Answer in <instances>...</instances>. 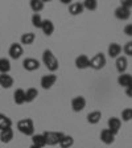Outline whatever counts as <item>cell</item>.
<instances>
[{
	"label": "cell",
	"instance_id": "obj_30",
	"mask_svg": "<svg viewBox=\"0 0 132 148\" xmlns=\"http://www.w3.org/2000/svg\"><path fill=\"white\" fill-rule=\"evenodd\" d=\"M122 119H123V122L132 120V108H124L122 111Z\"/></svg>",
	"mask_w": 132,
	"mask_h": 148
},
{
	"label": "cell",
	"instance_id": "obj_10",
	"mask_svg": "<svg viewBox=\"0 0 132 148\" xmlns=\"http://www.w3.org/2000/svg\"><path fill=\"white\" fill-rule=\"evenodd\" d=\"M116 70L119 71L120 74H124L127 70V68H128V61H127V57H124V56H119L116 58Z\"/></svg>",
	"mask_w": 132,
	"mask_h": 148
},
{
	"label": "cell",
	"instance_id": "obj_27",
	"mask_svg": "<svg viewBox=\"0 0 132 148\" xmlns=\"http://www.w3.org/2000/svg\"><path fill=\"white\" fill-rule=\"evenodd\" d=\"M73 144H74V139L70 135H65L61 139V142H60V147L61 148H70Z\"/></svg>",
	"mask_w": 132,
	"mask_h": 148
},
{
	"label": "cell",
	"instance_id": "obj_1",
	"mask_svg": "<svg viewBox=\"0 0 132 148\" xmlns=\"http://www.w3.org/2000/svg\"><path fill=\"white\" fill-rule=\"evenodd\" d=\"M42 61H44V65H45L46 68H48V70H50V71L58 70V68H60V62H58V60L55 58V56L53 54L52 50H49V49L44 50Z\"/></svg>",
	"mask_w": 132,
	"mask_h": 148
},
{
	"label": "cell",
	"instance_id": "obj_17",
	"mask_svg": "<svg viewBox=\"0 0 132 148\" xmlns=\"http://www.w3.org/2000/svg\"><path fill=\"white\" fill-rule=\"evenodd\" d=\"M0 86L4 89H9L13 86V78L8 74H0Z\"/></svg>",
	"mask_w": 132,
	"mask_h": 148
},
{
	"label": "cell",
	"instance_id": "obj_8",
	"mask_svg": "<svg viewBox=\"0 0 132 148\" xmlns=\"http://www.w3.org/2000/svg\"><path fill=\"white\" fill-rule=\"evenodd\" d=\"M8 54H9V57H11V58H13V60L20 58V57L23 56V46L20 45V44H17V42L12 44V45L9 46Z\"/></svg>",
	"mask_w": 132,
	"mask_h": 148
},
{
	"label": "cell",
	"instance_id": "obj_34",
	"mask_svg": "<svg viewBox=\"0 0 132 148\" xmlns=\"http://www.w3.org/2000/svg\"><path fill=\"white\" fill-rule=\"evenodd\" d=\"M124 33H126L127 36L132 37V24H127L126 27H124Z\"/></svg>",
	"mask_w": 132,
	"mask_h": 148
},
{
	"label": "cell",
	"instance_id": "obj_21",
	"mask_svg": "<svg viewBox=\"0 0 132 148\" xmlns=\"http://www.w3.org/2000/svg\"><path fill=\"white\" fill-rule=\"evenodd\" d=\"M37 97H38V91H37L34 87H29V89L25 91V102H27V103L33 102Z\"/></svg>",
	"mask_w": 132,
	"mask_h": 148
},
{
	"label": "cell",
	"instance_id": "obj_26",
	"mask_svg": "<svg viewBox=\"0 0 132 148\" xmlns=\"http://www.w3.org/2000/svg\"><path fill=\"white\" fill-rule=\"evenodd\" d=\"M11 70V62L7 58H0V74H8Z\"/></svg>",
	"mask_w": 132,
	"mask_h": 148
},
{
	"label": "cell",
	"instance_id": "obj_36",
	"mask_svg": "<svg viewBox=\"0 0 132 148\" xmlns=\"http://www.w3.org/2000/svg\"><path fill=\"white\" fill-rule=\"evenodd\" d=\"M61 1H62L64 4H69V3H70V0H61Z\"/></svg>",
	"mask_w": 132,
	"mask_h": 148
},
{
	"label": "cell",
	"instance_id": "obj_18",
	"mask_svg": "<svg viewBox=\"0 0 132 148\" xmlns=\"http://www.w3.org/2000/svg\"><path fill=\"white\" fill-rule=\"evenodd\" d=\"M41 29H42V32L46 36H52L53 32H54V24H53L50 20H42Z\"/></svg>",
	"mask_w": 132,
	"mask_h": 148
},
{
	"label": "cell",
	"instance_id": "obj_14",
	"mask_svg": "<svg viewBox=\"0 0 132 148\" xmlns=\"http://www.w3.org/2000/svg\"><path fill=\"white\" fill-rule=\"evenodd\" d=\"M118 83H119L122 87L131 86V85H132V74H128V73L120 74L119 78H118Z\"/></svg>",
	"mask_w": 132,
	"mask_h": 148
},
{
	"label": "cell",
	"instance_id": "obj_37",
	"mask_svg": "<svg viewBox=\"0 0 132 148\" xmlns=\"http://www.w3.org/2000/svg\"><path fill=\"white\" fill-rule=\"evenodd\" d=\"M31 148H40V147H37V145H33V144H32V145H31Z\"/></svg>",
	"mask_w": 132,
	"mask_h": 148
},
{
	"label": "cell",
	"instance_id": "obj_13",
	"mask_svg": "<svg viewBox=\"0 0 132 148\" xmlns=\"http://www.w3.org/2000/svg\"><path fill=\"white\" fill-rule=\"evenodd\" d=\"M101 140L105 143V144L110 145V144H112V143L115 142V135L114 134H111L110 131L106 128V130H103V131L101 132Z\"/></svg>",
	"mask_w": 132,
	"mask_h": 148
},
{
	"label": "cell",
	"instance_id": "obj_2",
	"mask_svg": "<svg viewBox=\"0 0 132 148\" xmlns=\"http://www.w3.org/2000/svg\"><path fill=\"white\" fill-rule=\"evenodd\" d=\"M17 130L21 134L27 136H33L34 135V124L33 120L29 119V118H25V119H21L17 122Z\"/></svg>",
	"mask_w": 132,
	"mask_h": 148
},
{
	"label": "cell",
	"instance_id": "obj_12",
	"mask_svg": "<svg viewBox=\"0 0 132 148\" xmlns=\"http://www.w3.org/2000/svg\"><path fill=\"white\" fill-rule=\"evenodd\" d=\"M129 16H131V11L123 8L122 5H119L115 9V17H116L118 20H128Z\"/></svg>",
	"mask_w": 132,
	"mask_h": 148
},
{
	"label": "cell",
	"instance_id": "obj_15",
	"mask_svg": "<svg viewBox=\"0 0 132 148\" xmlns=\"http://www.w3.org/2000/svg\"><path fill=\"white\" fill-rule=\"evenodd\" d=\"M12 139H13L12 128H4L0 131V140H1V143H9Z\"/></svg>",
	"mask_w": 132,
	"mask_h": 148
},
{
	"label": "cell",
	"instance_id": "obj_24",
	"mask_svg": "<svg viewBox=\"0 0 132 148\" xmlns=\"http://www.w3.org/2000/svg\"><path fill=\"white\" fill-rule=\"evenodd\" d=\"M21 44H24V45H31V44H33V41L36 40V34L32 33V32H28V33H24L21 36Z\"/></svg>",
	"mask_w": 132,
	"mask_h": 148
},
{
	"label": "cell",
	"instance_id": "obj_25",
	"mask_svg": "<svg viewBox=\"0 0 132 148\" xmlns=\"http://www.w3.org/2000/svg\"><path fill=\"white\" fill-rule=\"evenodd\" d=\"M11 127H12V120L7 115L0 114V131L4 128H11Z\"/></svg>",
	"mask_w": 132,
	"mask_h": 148
},
{
	"label": "cell",
	"instance_id": "obj_20",
	"mask_svg": "<svg viewBox=\"0 0 132 148\" xmlns=\"http://www.w3.org/2000/svg\"><path fill=\"white\" fill-rule=\"evenodd\" d=\"M83 5L82 3H71L69 5V13L73 16H77V15H81L83 12Z\"/></svg>",
	"mask_w": 132,
	"mask_h": 148
},
{
	"label": "cell",
	"instance_id": "obj_23",
	"mask_svg": "<svg viewBox=\"0 0 132 148\" xmlns=\"http://www.w3.org/2000/svg\"><path fill=\"white\" fill-rule=\"evenodd\" d=\"M32 142H33V145H37V147H45L46 145V142H45V138H44L42 134H37V135H33L32 136Z\"/></svg>",
	"mask_w": 132,
	"mask_h": 148
},
{
	"label": "cell",
	"instance_id": "obj_6",
	"mask_svg": "<svg viewBox=\"0 0 132 148\" xmlns=\"http://www.w3.org/2000/svg\"><path fill=\"white\" fill-rule=\"evenodd\" d=\"M85 107H86V99L83 98V97L79 95V97H75V98L71 99V108H73V111L79 112Z\"/></svg>",
	"mask_w": 132,
	"mask_h": 148
},
{
	"label": "cell",
	"instance_id": "obj_35",
	"mask_svg": "<svg viewBox=\"0 0 132 148\" xmlns=\"http://www.w3.org/2000/svg\"><path fill=\"white\" fill-rule=\"evenodd\" d=\"M126 94L127 97H129V98H132V85L128 87H126Z\"/></svg>",
	"mask_w": 132,
	"mask_h": 148
},
{
	"label": "cell",
	"instance_id": "obj_4",
	"mask_svg": "<svg viewBox=\"0 0 132 148\" xmlns=\"http://www.w3.org/2000/svg\"><path fill=\"white\" fill-rule=\"evenodd\" d=\"M106 66V57L103 53H96L91 60H90V68L94 70H101Z\"/></svg>",
	"mask_w": 132,
	"mask_h": 148
},
{
	"label": "cell",
	"instance_id": "obj_19",
	"mask_svg": "<svg viewBox=\"0 0 132 148\" xmlns=\"http://www.w3.org/2000/svg\"><path fill=\"white\" fill-rule=\"evenodd\" d=\"M13 101L16 105H23L25 103V91L23 89H17L13 92Z\"/></svg>",
	"mask_w": 132,
	"mask_h": 148
},
{
	"label": "cell",
	"instance_id": "obj_29",
	"mask_svg": "<svg viewBox=\"0 0 132 148\" xmlns=\"http://www.w3.org/2000/svg\"><path fill=\"white\" fill-rule=\"evenodd\" d=\"M83 8L85 9H89V11H95L98 8V1L96 0H85L82 3Z\"/></svg>",
	"mask_w": 132,
	"mask_h": 148
},
{
	"label": "cell",
	"instance_id": "obj_32",
	"mask_svg": "<svg viewBox=\"0 0 132 148\" xmlns=\"http://www.w3.org/2000/svg\"><path fill=\"white\" fill-rule=\"evenodd\" d=\"M123 50H124V53H126L127 56L132 57V41H128V42H127L126 45H124Z\"/></svg>",
	"mask_w": 132,
	"mask_h": 148
},
{
	"label": "cell",
	"instance_id": "obj_9",
	"mask_svg": "<svg viewBox=\"0 0 132 148\" xmlns=\"http://www.w3.org/2000/svg\"><path fill=\"white\" fill-rule=\"evenodd\" d=\"M120 126H122V122H120L119 118H110L108 119V131H110L111 134H114V135H116L118 132H119L120 130Z\"/></svg>",
	"mask_w": 132,
	"mask_h": 148
},
{
	"label": "cell",
	"instance_id": "obj_22",
	"mask_svg": "<svg viewBox=\"0 0 132 148\" xmlns=\"http://www.w3.org/2000/svg\"><path fill=\"white\" fill-rule=\"evenodd\" d=\"M102 118V112L101 111H91L89 115H87V122L90 124H96L101 120Z\"/></svg>",
	"mask_w": 132,
	"mask_h": 148
},
{
	"label": "cell",
	"instance_id": "obj_28",
	"mask_svg": "<svg viewBox=\"0 0 132 148\" xmlns=\"http://www.w3.org/2000/svg\"><path fill=\"white\" fill-rule=\"evenodd\" d=\"M44 1L42 0H31V8L34 13H38L40 11L44 9Z\"/></svg>",
	"mask_w": 132,
	"mask_h": 148
},
{
	"label": "cell",
	"instance_id": "obj_31",
	"mask_svg": "<svg viewBox=\"0 0 132 148\" xmlns=\"http://www.w3.org/2000/svg\"><path fill=\"white\" fill-rule=\"evenodd\" d=\"M32 24L36 28H41V25H42V18H41V16L38 15V13H34V15L32 16Z\"/></svg>",
	"mask_w": 132,
	"mask_h": 148
},
{
	"label": "cell",
	"instance_id": "obj_7",
	"mask_svg": "<svg viewBox=\"0 0 132 148\" xmlns=\"http://www.w3.org/2000/svg\"><path fill=\"white\" fill-rule=\"evenodd\" d=\"M23 66H24V69L28 71H34L40 68V62H38V60L29 57V58H25L24 61H23Z\"/></svg>",
	"mask_w": 132,
	"mask_h": 148
},
{
	"label": "cell",
	"instance_id": "obj_3",
	"mask_svg": "<svg viewBox=\"0 0 132 148\" xmlns=\"http://www.w3.org/2000/svg\"><path fill=\"white\" fill-rule=\"evenodd\" d=\"M44 138H45V142L48 145H55L60 144L61 139L65 136L64 132H54V131H46L42 134Z\"/></svg>",
	"mask_w": 132,
	"mask_h": 148
},
{
	"label": "cell",
	"instance_id": "obj_33",
	"mask_svg": "<svg viewBox=\"0 0 132 148\" xmlns=\"http://www.w3.org/2000/svg\"><path fill=\"white\" fill-rule=\"evenodd\" d=\"M120 5L123 7V8H126V9H129L131 11V8H132V0H123L122 1V4Z\"/></svg>",
	"mask_w": 132,
	"mask_h": 148
},
{
	"label": "cell",
	"instance_id": "obj_16",
	"mask_svg": "<svg viewBox=\"0 0 132 148\" xmlns=\"http://www.w3.org/2000/svg\"><path fill=\"white\" fill-rule=\"evenodd\" d=\"M120 52H122V46L119 44H116V42L110 44V46H108V56H110L111 58H118Z\"/></svg>",
	"mask_w": 132,
	"mask_h": 148
},
{
	"label": "cell",
	"instance_id": "obj_11",
	"mask_svg": "<svg viewBox=\"0 0 132 148\" xmlns=\"http://www.w3.org/2000/svg\"><path fill=\"white\" fill-rule=\"evenodd\" d=\"M75 66L78 69H86V68H90V60L86 54H81L78 56L77 58H75Z\"/></svg>",
	"mask_w": 132,
	"mask_h": 148
},
{
	"label": "cell",
	"instance_id": "obj_5",
	"mask_svg": "<svg viewBox=\"0 0 132 148\" xmlns=\"http://www.w3.org/2000/svg\"><path fill=\"white\" fill-rule=\"evenodd\" d=\"M55 81H57V75H55V74H46V75H42V77H41L40 83H41V86H42V89L48 90L54 85Z\"/></svg>",
	"mask_w": 132,
	"mask_h": 148
}]
</instances>
